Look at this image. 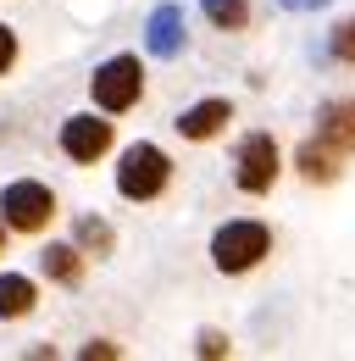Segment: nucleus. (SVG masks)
<instances>
[{
  "label": "nucleus",
  "mask_w": 355,
  "mask_h": 361,
  "mask_svg": "<svg viewBox=\"0 0 355 361\" xmlns=\"http://www.w3.org/2000/svg\"><path fill=\"white\" fill-rule=\"evenodd\" d=\"M34 300H39L34 278H23V272H0V317H28V312H34Z\"/></svg>",
  "instance_id": "obj_9"
},
{
  "label": "nucleus",
  "mask_w": 355,
  "mask_h": 361,
  "mask_svg": "<svg viewBox=\"0 0 355 361\" xmlns=\"http://www.w3.org/2000/svg\"><path fill=\"white\" fill-rule=\"evenodd\" d=\"M222 350H228L222 334H200V356H222Z\"/></svg>",
  "instance_id": "obj_17"
},
{
  "label": "nucleus",
  "mask_w": 355,
  "mask_h": 361,
  "mask_svg": "<svg viewBox=\"0 0 355 361\" xmlns=\"http://www.w3.org/2000/svg\"><path fill=\"white\" fill-rule=\"evenodd\" d=\"M266 245H272V233L261 223H222L211 239V262L222 272H250L266 256Z\"/></svg>",
  "instance_id": "obj_3"
},
{
  "label": "nucleus",
  "mask_w": 355,
  "mask_h": 361,
  "mask_svg": "<svg viewBox=\"0 0 355 361\" xmlns=\"http://www.w3.org/2000/svg\"><path fill=\"white\" fill-rule=\"evenodd\" d=\"M0 217H6V228H17V233H39L56 217V195L34 178H17V183H6V195H0Z\"/></svg>",
  "instance_id": "obj_4"
},
{
  "label": "nucleus",
  "mask_w": 355,
  "mask_h": 361,
  "mask_svg": "<svg viewBox=\"0 0 355 361\" xmlns=\"http://www.w3.org/2000/svg\"><path fill=\"white\" fill-rule=\"evenodd\" d=\"M272 178H278V145H272V134H250L239 145V173H233V183L244 195H266Z\"/></svg>",
  "instance_id": "obj_5"
},
{
  "label": "nucleus",
  "mask_w": 355,
  "mask_h": 361,
  "mask_svg": "<svg viewBox=\"0 0 355 361\" xmlns=\"http://www.w3.org/2000/svg\"><path fill=\"white\" fill-rule=\"evenodd\" d=\"M228 117H233L228 100H200V106H189V111L178 117V134L183 139H211V134H222Z\"/></svg>",
  "instance_id": "obj_8"
},
{
  "label": "nucleus",
  "mask_w": 355,
  "mask_h": 361,
  "mask_svg": "<svg viewBox=\"0 0 355 361\" xmlns=\"http://www.w3.org/2000/svg\"><path fill=\"white\" fill-rule=\"evenodd\" d=\"M89 90H94V106H100V111H128L133 100H139V90H144L139 56H111V61H100L94 78H89Z\"/></svg>",
  "instance_id": "obj_2"
},
{
  "label": "nucleus",
  "mask_w": 355,
  "mask_h": 361,
  "mask_svg": "<svg viewBox=\"0 0 355 361\" xmlns=\"http://www.w3.org/2000/svg\"><path fill=\"white\" fill-rule=\"evenodd\" d=\"M11 61H17V34H11L6 23H0V73H6Z\"/></svg>",
  "instance_id": "obj_16"
},
{
  "label": "nucleus",
  "mask_w": 355,
  "mask_h": 361,
  "mask_svg": "<svg viewBox=\"0 0 355 361\" xmlns=\"http://www.w3.org/2000/svg\"><path fill=\"white\" fill-rule=\"evenodd\" d=\"M0 245H6V217H0Z\"/></svg>",
  "instance_id": "obj_19"
},
{
  "label": "nucleus",
  "mask_w": 355,
  "mask_h": 361,
  "mask_svg": "<svg viewBox=\"0 0 355 361\" xmlns=\"http://www.w3.org/2000/svg\"><path fill=\"white\" fill-rule=\"evenodd\" d=\"M333 56H339V61H355V17L333 28Z\"/></svg>",
  "instance_id": "obj_15"
},
{
  "label": "nucleus",
  "mask_w": 355,
  "mask_h": 361,
  "mask_svg": "<svg viewBox=\"0 0 355 361\" xmlns=\"http://www.w3.org/2000/svg\"><path fill=\"white\" fill-rule=\"evenodd\" d=\"M39 262L56 283H78V278H84V250H78V245H50Z\"/></svg>",
  "instance_id": "obj_11"
},
{
  "label": "nucleus",
  "mask_w": 355,
  "mask_h": 361,
  "mask_svg": "<svg viewBox=\"0 0 355 361\" xmlns=\"http://www.w3.org/2000/svg\"><path fill=\"white\" fill-rule=\"evenodd\" d=\"M289 11H316V6H328V0H283Z\"/></svg>",
  "instance_id": "obj_18"
},
{
  "label": "nucleus",
  "mask_w": 355,
  "mask_h": 361,
  "mask_svg": "<svg viewBox=\"0 0 355 361\" xmlns=\"http://www.w3.org/2000/svg\"><path fill=\"white\" fill-rule=\"evenodd\" d=\"M322 139H328L333 150H355V100L322 106Z\"/></svg>",
  "instance_id": "obj_10"
},
{
  "label": "nucleus",
  "mask_w": 355,
  "mask_h": 361,
  "mask_svg": "<svg viewBox=\"0 0 355 361\" xmlns=\"http://www.w3.org/2000/svg\"><path fill=\"white\" fill-rule=\"evenodd\" d=\"M173 178V161L156 150V145H128L123 150V161H117V189L128 195V200H156L161 189Z\"/></svg>",
  "instance_id": "obj_1"
},
{
  "label": "nucleus",
  "mask_w": 355,
  "mask_h": 361,
  "mask_svg": "<svg viewBox=\"0 0 355 361\" xmlns=\"http://www.w3.org/2000/svg\"><path fill=\"white\" fill-rule=\"evenodd\" d=\"M206 17H211L217 28H244V23H250L244 0H206Z\"/></svg>",
  "instance_id": "obj_13"
},
{
  "label": "nucleus",
  "mask_w": 355,
  "mask_h": 361,
  "mask_svg": "<svg viewBox=\"0 0 355 361\" xmlns=\"http://www.w3.org/2000/svg\"><path fill=\"white\" fill-rule=\"evenodd\" d=\"M78 245L94 250V256H106V250H111V228L100 223V217H84V223H78Z\"/></svg>",
  "instance_id": "obj_14"
},
{
  "label": "nucleus",
  "mask_w": 355,
  "mask_h": 361,
  "mask_svg": "<svg viewBox=\"0 0 355 361\" xmlns=\"http://www.w3.org/2000/svg\"><path fill=\"white\" fill-rule=\"evenodd\" d=\"M61 150H67L73 161H100V156L111 150V123L94 117V111L67 117V123H61Z\"/></svg>",
  "instance_id": "obj_6"
},
{
  "label": "nucleus",
  "mask_w": 355,
  "mask_h": 361,
  "mask_svg": "<svg viewBox=\"0 0 355 361\" xmlns=\"http://www.w3.org/2000/svg\"><path fill=\"white\" fill-rule=\"evenodd\" d=\"M144 45H150V56H161V61H173L178 50H183V11H178V6H156V11H150Z\"/></svg>",
  "instance_id": "obj_7"
},
{
  "label": "nucleus",
  "mask_w": 355,
  "mask_h": 361,
  "mask_svg": "<svg viewBox=\"0 0 355 361\" xmlns=\"http://www.w3.org/2000/svg\"><path fill=\"white\" fill-rule=\"evenodd\" d=\"M300 173H306L311 183H328L333 173H339V150H333L328 139H316V145H306V150H300Z\"/></svg>",
  "instance_id": "obj_12"
}]
</instances>
